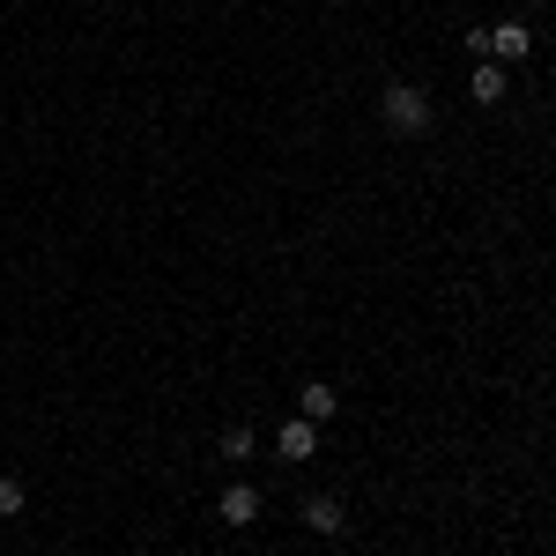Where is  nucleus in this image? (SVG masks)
Wrapping results in <instances>:
<instances>
[{"label":"nucleus","instance_id":"obj_1","mask_svg":"<svg viewBox=\"0 0 556 556\" xmlns=\"http://www.w3.org/2000/svg\"><path fill=\"white\" fill-rule=\"evenodd\" d=\"M379 119H386V134H424L430 127V97L416 83H386L379 89Z\"/></svg>","mask_w":556,"mask_h":556},{"label":"nucleus","instance_id":"obj_2","mask_svg":"<svg viewBox=\"0 0 556 556\" xmlns=\"http://www.w3.org/2000/svg\"><path fill=\"white\" fill-rule=\"evenodd\" d=\"M482 60H497V67H519V60H534V30H527V23H497Z\"/></svg>","mask_w":556,"mask_h":556},{"label":"nucleus","instance_id":"obj_3","mask_svg":"<svg viewBox=\"0 0 556 556\" xmlns=\"http://www.w3.org/2000/svg\"><path fill=\"white\" fill-rule=\"evenodd\" d=\"M215 519H223V527H253L260 519V490L253 482H230V490L215 497Z\"/></svg>","mask_w":556,"mask_h":556},{"label":"nucleus","instance_id":"obj_4","mask_svg":"<svg viewBox=\"0 0 556 556\" xmlns=\"http://www.w3.org/2000/svg\"><path fill=\"white\" fill-rule=\"evenodd\" d=\"M275 453H282V460H312V453H319V424L290 416V424L275 430Z\"/></svg>","mask_w":556,"mask_h":556},{"label":"nucleus","instance_id":"obj_5","mask_svg":"<svg viewBox=\"0 0 556 556\" xmlns=\"http://www.w3.org/2000/svg\"><path fill=\"white\" fill-rule=\"evenodd\" d=\"M304 527H312V534H327V542H334V534H342L349 527V513H342V497H304Z\"/></svg>","mask_w":556,"mask_h":556},{"label":"nucleus","instance_id":"obj_6","mask_svg":"<svg viewBox=\"0 0 556 556\" xmlns=\"http://www.w3.org/2000/svg\"><path fill=\"white\" fill-rule=\"evenodd\" d=\"M334 408H342V393H334V386H327V379L298 386V416H304V424H327Z\"/></svg>","mask_w":556,"mask_h":556},{"label":"nucleus","instance_id":"obj_7","mask_svg":"<svg viewBox=\"0 0 556 556\" xmlns=\"http://www.w3.org/2000/svg\"><path fill=\"white\" fill-rule=\"evenodd\" d=\"M468 89H475V104H505V67H497V60H475Z\"/></svg>","mask_w":556,"mask_h":556},{"label":"nucleus","instance_id":"obj_8","mask_svg":"<svg viewBox=\"0 0 556 556\" xmlns=\"http://www.w3.org/2000/svg\"><path fill=\"white\" fill-rule=\"evenodd\" d=\"M23 505H30L23 475H0V519H23Z\"/></svg>","mask_w":556,"mask_h":556},{"label":"nucleus","instance_id":"obj_9","mask_svg":"<svg viewBox=\"0 0 556 556\" xmlns=\"http://www.w3.org/2000/svg\"><path fill=\"white\" fill-rule=\"evenodd\" d=\"M245 453H253V430L230 424V430H223V460H245Z\"/></svg>","mask_w":556,"mask_h":556},{"label":"nucleus","instance_id":"obj_10","mask_svg":"<svg viewBox=\"0 0 556 556\" xmlns=\"http://www.w3.org/2000/svg\"><path fill=\"white\" fill-rule=\"evenodd\" d=\"M223 556H230V549H223Z\"/></svg>","mask_w":556,"mask_h":556}]
</instances>
